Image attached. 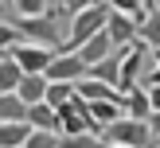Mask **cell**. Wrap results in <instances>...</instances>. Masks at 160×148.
<instances>
[{
  "mask_svg": "<svg viewBox=\"0 0 160 148\" xmlns=\"http://www.w3.org/2000/svg\"><path fill=\"white\" fill-rule=\"evenodd\" d=\"M16 31H20L23 43H43L51 51H62L67 43V27H59V16L43 12V16H20L16 20Z\"/></svg>",
  "mask_w": 160,
  "mask_h": 148,
  "instance_id": "6da1fadb",
  "label": "cell"
},
{
  "mask_svg": "<svg viewBox=\"0 0 160 148\" xmlns=\"http://www.w3.org/2000/svg\"><path fill=\"white\" fill-rule=\"evenodd\" d=\"M98 136L109 148H152V129L148 121H137V117H117V121L102 125Z\"/></svg>",
  "mask_w": 160,
  "mask_h": 148,
  "instance_id": "7a4b0ae2",
  "label": "cell"
},
{
  "mask_svg": "<svg viewBox=\"0 0 160 148\" xmlns=\"http://www.w3.org/2000/svg\"><path fill=\"white\" fill-rule=\"evenodd\" d=\"M106 16H109V4H102V0L78 8V12L70 16V23H67V43H62V51H74V47L86 43L94 31H102L106 27Z\"/></svg>",
  "mask_w": 160,
  "mask_h": 148,
  "instance_id": "3957f363",
  "label": "cell"
},
{
  "mask_svg": "<svg viewBox=\"0 0 160 148\" xmlns=\"http://www.w3.org/2000/svg\"><path fill=\"white\" fill-rule=\"evenodd\" d=\"M121 51V78H117V90H129V86H137L141 78H145V70L152 66V59H148V47L141 43V39H133V43L117 47Z\"/></svg>",
  "mask_w": 160,
  "mask_h": 148,
  "instance_id": "277c9868",
  "label": "cell"
},
{
  "mask_svg": "<svg viewBox=\"0 0 160 148\" xmlns=\"http://www.w3.org/2000/svg\"><path fill=\"white\" fill-rule=\"evenodd\" d=\"M8 55L16 59V66H20L23 74H43L55 51H51V47H43V43H23V39H20V43H16Z\"/></svg>",
  "mask_w": 160,
  "mask_h": 148,
  "instance_id": "5b68a950",
  "label": "cell"
},
{
  "mask_svg": "<svg viewBox=\"0 0 160 148\" xmlns=\"http://www.w3.org/2000/svg\"><path fill=\"white\" fill-rule=\"evenodd\" d=\"M43 74H47V82H78V78L86 74V62L78 59L74 51H55Z\"/></svg>",
  "mask_w": 160,
  "mask_h": 148,
  "instance_id": "8992f818",
  "label": "cell"
},
{
  "mask_svg": "<svg viewBox=\"0 0 160 148\" xmlns=\"http://www.w3.org/2000/svg\"><path fill=\"white\" fill-rule=\"evenodd\" d=\"M109 35V43L113 47H125V43H133L137 39V20L133 16H125V12H113L109 8V16H106V27H102Z\"/></svg>",
  "mask_w": 160,
  "mask_h": 148,
  "instance_id": "52a82bcc",
  "label": "cell"
},
{
  "mask_svg": "<svg viewBox=\"0 0 160 148\" xmlns=\"http://www.w3.org/2000/svg\"><path fill=\"white\" fill-rule=\"evenodd\" d=\"M74 93L86 98V101H121V90H117V86L98 82V78H90V74H82V78L74 82Z\"/></svg>",
  "mask_w": 160,
  "mask_h": 148,
  "instance_id": "ba28073f",
  "label": "cell"
},
{
  "mask_svg": "<svg viewBox=\"0 0 160 148\" xmlns=\"http://www.w3.org/2000/svg\"><path fill=\"white\" fill-rule=\"evenodd\" d=\"M86 74L90 78H98V82H109V86H117V78H121V51H109L106 59H98V62H90L86 66Z\"/></svg>",
  "mask_w": 160,
  "mask_h": 148,
  "instance_id": "9c48e42d",
  "label": "cell"
},
{
  "mask_svg": "<svg viewBox=\"0 0 160 148\" xmlns=\"http://www.w3.org/2000/svg\"><path fill=\"white\" fill-rule=\"evenodd\" d=\"M109 51H113V43H109V35H106V31H94L86 43H78V47H74V55L86 62V66H90V62H98V59H106Z\"/></svg>",
  "mask_w": 160,
  "mask_h": 148,
  "instance_id": "30bf717a",
  "label": "cell"
},
{
  "mask_svg": "<svg viewBox=\"0 0 160 148\" xmlns=\"http://www.w3.org/2000/svg\"><path fill=\"white\" fill-rule=\"evenodd\" d=\"M148 113H152V101H148V90L145 86H129L125 90V117H137V121H148Z\"/></svg>",
  "mask_w": 160,
  "mask_h": 148,
  "instance_id": "8fae6325",
  "label": "cell"
},
{
  "mask_svg": "<svg viewBox=\"0 0 160 148\" xmlns=\"http://www.w3.org/2000/svg\"><path fill=\"white\" fill-rule=\"evenodd\" d=\"M43 93H47V74H23L20 82H16V98H20L23 105L43 101Z\"/></svg>",
  "mask_w": 160,
  "mask_h": 148,
  "instance_id": "7c38bea8",
  "label": "cell"
},
{
  "mask_svg": "<svg viewBox=\"0 0 160 148\" xmlns=\"http://www.w3.org/2000/svg\"><path fill=\"white\" fill-rule=\"evenodd\" d=\"M137 39H141L145 47H156V43H160V4H148L145 20L137 23Z\"/></svg>",
  "mask_w": 160,
  "mask_h": 148,
  "instance_id": "4fadbf2b",
  "label": "cell"
},
{
  "mask_svg": "<svg viewBox=\"0 0 160 148\" xmlns=\"http://www.w3.org/2000/svg\"><path fill=\"white\" fill-rule=\"evenodd\" d=\"M23 121H28V129H55V109L47 101H31Z\"/></svg>",
  "mask_w": 160,
  "mask_h": 148,
  "instance_id": "5bb4252c",
  "label": "cell"
},
{
  "mask_svg": "<svg viewBox=\"0 0 160 148\" xmlns=\"http://www.w3.org/2000/svg\"><path fill=\"white\" fill-rule=\"evenodd\" d=\"M28 121H0V148H20L28 140Z\"/></svg>",
  "mask_w": 160,
  "mask_h": 148,
  "instance_id": "9a60e30c",
  "label": "cell"
},
{
  "mask_svg": "<svg viewBox=\"0 0 160 148\" xmlns=\"http://www.w3.org/2000/svg\"><path fill=\"white\" fill-rule=\"evenodd\" d=\"M20 78H23V70L20 66H16V59H12V55H0V93H8V90H16V82H20Z\"/></svg>",
  "mask_w": 160,
  "mask_h": 148,
  "instance_id": "2e32d148",
  "label": "cell"
},
{
  "mask_svg": "<svg viewBox=\"0 0 160 148\" xmlns=\"http://www.w3.org/2000/svg\"><path fill=\"white\" fill-rule=\"evenodd\" d=\"M23 113H28V105L16 98V90L0 93V121H23Z\"/></svg>",
  "mask_w": 160,
  "mask_h": 148,
  "instance_id": "e0dca14e",
  "label": "cell"
},
{
  "mask_svg": "<svg viewBox=\"0 0 160 148\" xmlns=\"http://www.w3.org/2000/svg\"><path fill=\"white\" fill-rule=\"evenodd\" d=\"M59 148H109L98 132H70V136H59Z\"/></svg>",
  "mask_w": 160,
  "mask_h": 148,
  "instance_id": "ac0fdd59",
  "label": "cell"
},
{
  "mask_svg": "<svg viewBox=\"0 0 160 148\" xmlns=\"http://www.w3.org/2000/svg\"><path fill=\"white\" fill-rule=\"evenodd\" d=\"M23 148H59V132L55 129H31Z\"/></svg>",
  "mask_w": 160,
  "mask_h": 148,
  "instance_id": "d6986e66",
  "label": "cell"
},
{
  "mask_svg": "<svg viewBox=\"0 0 160 148\" xmlns=\"http://www.w3.org/2000/svg\"><path fill=\"white\" fill-rule=\"evenodd\" d=\"M70 93H74V82H47V93H43V101L55 109V105H62V101H67Z\"/></svg>",
  "mask_w": 160,
  "mask_h": 148,
  "instance_id": "ffe728a7",
  "label": "cell"
},
{
  "mask_svg": "<svg viewBox=\"0 0 160 148\" xmlns=\"http://www.w3.org/2000/svg\"><path fill=\"white\" fill-rule=\"evenodd\" d=\"M109 8H113V12H125V16H133V20H145V12H148V4L145 0H106Z\"/></svg>",
  "mask_w": 160,
  "mask_h": 148,
  "instance_id": "44dd1931",
  "label": "cell"
},
{
  "mask_svg": "<svg viewBox=\"0 0 160 148\" xmlns=\"http://www.w3.org/2000/svg\"><path fill=\"white\" fill-rule=\"evenodd\" d=\"M12 8L20 16H43V12H51V0H12Z\"/></svg>",
  "mask_w": 160,
  "mask_h": 148,
  "instance_id": "7402d4cb",
  "label": "cell"
},
{
  "mask_svg": "<svg viewBox=\"0 0 160 148\" xmlns=\"http://www.w3.org/2000/svg\"><path fill=\"white\" fill-rule=\"evenodd\" d=\"M16 43H20V31H16V23H4V20H0V55L12 51Z\"/></svg>",
  "mask_w": 160,
  "mask_h": 148,
  "instance_id": "603a6c76",
  "label": "cell"
},
{
  "mask_svg": "<svg viewBox=\"0 0 160 148\" xmlns=\"http://www.w3.org/2000/svg\"><path fill=\"white\" fill-rule=\"evenodd\" d=\"M86 4H94V0H59V12H67V16H74L78 8H86Z\"/></svg>",
  "mask_w": 160,
  "mask_h": 148,
  "instance_id": "cb8c5ba5",
  "label": "cell"
},
{
  "mask_svg": "<svg viewBox=\"0 0 160 148\" xmlns=\"http://www.w3.org/2000/svg\"><path fill=\"white\" fill-rule=\"evenodd\" d=\"M145 86H160V66H148L145 70Z\"/></svg>",
  "mask_w": 160,
  "mask_h": 148,
  "instance_id": "d4e9b609",
  "label": "cell"
},
{
  "mask_svg": "<svg viewBox=\"0 0 160 148\" xmlns=\"http://www.w3.org/2000/svg\"><path fill=\"white\" fill-rule=\"evenodd\" d=\"M148 129H152V136H160V109L148 113Z\"/></svg>",
  "mask_w": 160,
  "mask_h": 148,
  "instance_id": "484cf974",
  "label": "cell"
},
{
  "mask_svg": "<svg viewBox=\"0 0 160 148\" xmlns=\"http://www.w3.org/2000/svg\"><path fill=\"white\" fill-rule=\"evenodd\" d=\"M148 90V101H152V109H160V86H145Z\"/></svg>",
  "mask_w": 160,
  "mask_h": 148,
  "instance_id": "4316f807",
  "label": "cell"
},
{
  "mask_svg": "<svg viewBox=\"0 0 160 148\" xmlns=\"http://www.w3.org/2000/svg\"><path fill=\"white\" fill-rule=\"evenodd\" d=\"M148 51H152V66H160V43H156V47H148Z\"/></svg>",
  "mask_w": 160,
  "mask_h": 148,
  "instance_id": "83f0119b",
  "label": "cell"
},
{
  "mask_svg": "<svg viewBox=\"0 0 160 148\" xmlns=\"http://www.w3.org/2000/svg\"><path fill=\"white\" fill-rule=\"evenodd\" d=\"M152 148H160V136H152Z\"/></svg>",
  "mask_w": 160,
  "mask_h": 148,
  "instance_id": "f1b7e54d",
  "label": "cell"
},
{
  "mask_svg": "<svg viewBox=\"0 0 160 148\" xmlns=\"http://www.w3.org/2000/svg\"><path fill=\"white\" fill-rule=\"evenodd\" d=\"M0 20H4V0H0Z\"/></svg>",
  "mask_w": 160,
  "mask_h": 148,
  "instance_id": "f546056e",
  "label": "cell"
},
{
  "mask_svg": "<svg viewBox=\"0 0 160 148\" xmlns=\"http://www.w3.org/2000/svg\"><path fill=\"white\" fill-rule=\"evenodd\" d=\"M145 4H160V0H145Z\"/></svg>",
  "mask_w": 160,
  "mask_h": 148,
  "instance_id": "4dcf8cb0",
  "label": "cell"
},
{
  "mask_svg": "<svg viewBox=\"0 0 160 148\" xmlns=\"http://www.w3.org/2000/svg\"><path fill=\"white\" fill-rule=\"evenodd\" d=\"M20 148H23V144H20Z\"/></svg>",
  "mask_w": 160,
  "mask_h": 148,
  "instance_id": "1f68e13d",
  "label": "cell"
}]
</instances>
